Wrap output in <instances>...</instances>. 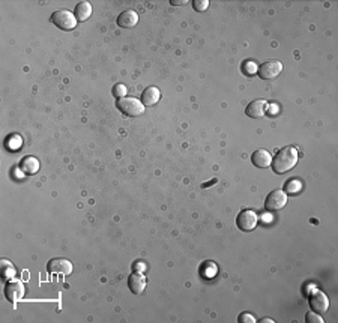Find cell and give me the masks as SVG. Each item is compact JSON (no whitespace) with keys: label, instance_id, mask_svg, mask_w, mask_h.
<instances>
[{"label":"cell","instance_id":"1","mask_svg":"<svg viewBox=\"0 0 338 323\" xmlns=\"http://www.w3.org/2000/svg\"><path fill=\"white\" fill-rule=\"evenodd\" d=\"M298 163V150L296 147H292V146H287V147H283L281 150L277 152L275 158L272 159L271 166H272V170L278 175H284L287 172H290Z\"/></svg>","mask_w":338,"mask_h":323},{"label":"cell","instance_id":"2","mask_svg":"<svg viewBox=\"0 0 338 323\" xmlns=\"http://www.w3.org/2000/svg\"><path fill=\"white\" fill-rule=\"evenodd\" d=\"M51 23L62 30H74L77 27V18L74 12L68 9H59L51 14Z\"/></svg>","mask_w":338,"mask_h":323},{"label":"cell","instance_id":"3","mask_svg":"<svg viewBox=\"0 0 338 323\" xmlns=\"http://www.w3.org/2000/svg\"><path fill=\"white\" fill-rule=\"evenodd\" d=\"M116 105L126 116H140L144 111L143 102L138 101V99H135V98H126V96L125 98H120V99H117Z\"/></svg>","mask_w":338,"mask_h":323},{"label":"cell","instance_id":"4","mask_svg":"<svg viewBox=\"0 0 338 323\" xmlns=\"http://www.w3.org/2000/svg\"><path fill=\"white\" fill-rule=\"evenodd\" d=\"M287 205V194L281 190H274L266 196L265 209L268 212H277Z\"/></svg>","mask_w":338,"mask_h":323},{"label":"cell","instance_id":"5","mask_svg":"<svg viewBox=\"0 0 338 323\" xmlns=\"http://www.w3.org/2000/svg\"><path fill=\"white\" fill-rule=\"evenodd\" d=\"M26 293V287H24V283L21 280H17V278H12L6 283L5 286V296L9 302L15 304L18 302L20 299H23Z\"/></svg>","mask_w":338,"mask_h":323},{"label":"cell","instance_id":"6","mask_svg":"<svg viewBox=\"0 0 338 323\" xmlns=\"http://www.w3.org/2000/svg\"><path fill=\"white\" fill-rule=\"evenodd\" d=\"M257 223H259V218L253 209L241 211L236 218V224H238L239 230H242V232H253L257 227Z\"/></svg>","mask_w":338,"mask_h":323},{"label":"cell","instance_id":"7","mask_svg":"<svg viewBox=\"0 0 338 323\" xmlns=\"http://www.w3.org/2000/svg\"><path fill=\"white\" fill-rule=\"evenodd\" d=\"M281 71H283V63L278 60H266L257 69L259 77L263 80H274L281 74Z\"/></svg>","mask_w":338,"mask_h":323},{"label":"cell","instance_id":"8","mask_svg":"<svg viewBox=\"0 0 338 323\" xmlns=\"http://www.w3.org/2000/svg\"><path fill=\"white\" fill-rule=\"evenodd\" d=\"M308 302H310L311 310H313L314 313H319V314L326 313L328 308H329V299H328V296H326L323 292H320V290H314V292L310 295Z\"/></svg>","mask_w":338,"mask_h":323},{"label":"cell","instance_id":"9","mask_svg":"<svg viewBox=\"0 0 338 323\" xmlns=\"http://www.w3.org/2000/svg\"><path fill=\"white\" fill-rule=\"evenodd\" d=\"M47 269L51 274L69 275L72 272V263L68 259H65V257H56V259H51L47 263Z\"/></svg>","mask_w":338,"mask_h":323},{"label":"cell","instance_id":"10","mask_svg":"<svg viewBox=\"0 0 338 323\" xmlns=\"http://www.w3.org/2000/svg\"><path fill=\"white\" fill-rule=\"evenodd\" d=\"M269 110V102L265 99H256L253 102H250L245 108V114L251 119H260L263 116H266Z\"/></svg>","mask_w":338,"mask_h":323},{"label":"cell","instance_id":"11","mask_svg":"<svg viewBox=\"0 0 338 323\" xmlns=\"http://www.w3.org/2000/svg\"><path fill=\"white\" fill-rule=\"evenodd\" d=\"M128 286L134 295H141L146 289V277L140 272L131 274L128 278Z\"/></svg>","mask_w":338,"mask_h":323},{"label":"cell","instance_id":"12","mask_svg":"<svg viewBox=\"0 0 338 323\" xmlns=\"http://www.w3.org/2000/svg\"><path fill=\"white\" fill-rule=\"evenodd\" d=\"M137 23H138V14L132 9H126L117 17V24L122 29H132Z\"/></svg>","mask_w":338,"mask_h":323},{"label":"cell","instance_id":"13","mask_svg":"<svg viewBox=\"0 0 338 323\" xmlns=\"http://www.w3.org/2000/svg\"><path fill=\"white\" fill-rule=\"evenodd\" d=\"M251 163H253L256 167H259V169H266V167L271 166L272 156H271V153H269L268 150L259 149V150H256V152L251 155Z\"/></svg>","mask_w":338,"mask_h":323},{"label":"cell","instance_id":"14","mask_svg":"<svg viewBox=\"0 0 338 323\" xmlns=\"http://www.w3.org/2000/svg\"><path fill=\"white\" fill-rule=\"evenodd\" d=\"M20 170L24 175L32 176V175L38 173V170H39V161L35 156H24L21 159V163H20Z\"/></svg>","mask_w":338,"mask_h":323},{"label":"cell","instance_id":"15","mask_svg":"<svg viewBox=\"0 0 338 323\" xmlns=\"http://www.w3.org/2000/svg\"><path fill=\"white\" fill-rule=\"evenodd\" d=\"M161 98V92L158 87L155 86H150L147 87L143 93H141V102L143 105H155Z\"/></svg>","mask_w":338,"mask_h":323},{"label":"cell","instance_id":"16","mask_svg":"<svg viewBox=\"0 0 338 323\" xmlns=\"http://www.w3.org/2000/svg\"><path fill=\"white\" fill-rule=\"evenodd\" d=\"M74 15L77 18V21H86V20H89L90 15H92V5L89 2H80L75 6Z\"/></svg>","mask_w":338,"mask_h":323},{"label":"cell","instance_id":"17","mask_svg":"<svg viewBox=\"0 0 338 323\" xmlns=\"http://www.w3.org/2000/svg\"><path fill=\"white\" fill-rule=\"evenodd\" d=\"M0 266H2V277L3 278L9 280V278H12L15 275V268H14V265L11 262H8V260L3 259L2 263H0Z\"/></svg>","mask_w":338,"mask_h":323},{"label":"cell","instance_id":"18","mask_svg":"<svg viewBox=\"0 0 338 323\" xmlns=\"http://www.w3.org/2000/svg\"><path fill=\"white\" fill-rule=\"evenodd\" d=\"M301 188H302V184H301L298 179L287 181V182H286V187H284L286 193H290V194H296V193H299V191H301Z\"/></svg>","mask_w":338,"mask_h":323},{"label":"cell","instance_id":"19","mask_svg":"<svg viewBox=\"0 0 338 323\" xmlns=\"http://www.w3.org/2000/svg\"><path fill=\"white\" fill-rule=\"evenodd\" d=\"M305 322L307 323H323L325 320L320 317L319 313H314V311H310L305 314Z\"/></svg>","mask_w":338,"mask_h":323},{"label":"cell","instance_id":"20","mask_svg":"<svg viewBox=\"0 0 338 323\" xmlns=\"http://www.w3.org/2000/svg\"><path fill=\"white\" fill-rule=\"evenodd\" d=\"M113 95L117 98V99H120V98H125V95H126V87L123 86V84H116L114 87H113Z\"/></svg>","mask_w":338,"mask_h":323},{"label":"cell","instance_id":"21","mask_svg":"<svg viewBox=\"0 0 338 323\" xmlns=\"http://www.w3.org/2000/svg\"><path fill=\"white\" fill-rule=\"evenodd\" d=\"M194 9L199 11V12H203L209 8V2L208 0H194Z\"/></svg>","mask_w":338,"mask_h":323},{"label":"cell","instance_id":"22","mask_svg":"<svg viewBox=\"0 0 338 323\" xmlns=\"http://www.w3.org/2000/svg\"><path fill=\"white\" fill-rule=\"evenodd\" d=\"M238 322L239 323H254L256 322V319H254V316H251V314H248V313H242V314L239 316Z\"/></svg>","mask_w":338,"mask_h":323},{"label":"cell","instance_id":"23","mask_svg":"<svg viewBox=\"0 0 338 323\" xmlns=\"http://www.w3.org/2000/svg\"><path fill=\"white\" fill-rule=\"evenodd\" d=\"M253 65H254L253 62H247V63H245V66H244V71H245L247 74H254L259 68H257V66H256V68H251Z\"/></svg>","mask_w":338,"mask_h":323},{"label":"cell","instance_id":"24","mask_svg":"<svg viewBox=\"0 0 338 323\" xmlns=\"http://www.w3.org/2000/svg\"><path fill=\"white\" fill-rule=\"evenodd\" d=\"M188 3V0H172V5H175V6H181V5H187Z\"/></svg>","mask_w":338,"mask_h":323},{"label":"cell","instance_id":"25","mask_svg":"<svg viewBox=\"0 0 338 323\" xmlns=\"http://www.w3.org/2000/svg\"><path fill=\"white\" fill-rule=\"evenodd\" d=\"M215 182H217V179H212V181H211V182H209V184H203V185H202V187H203V188H208V187H209V185H212V184H215Z\"/></svg>","mask_w":338,"mask_h":323}]
</instances>
